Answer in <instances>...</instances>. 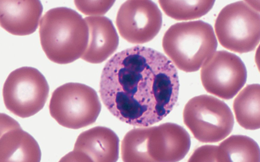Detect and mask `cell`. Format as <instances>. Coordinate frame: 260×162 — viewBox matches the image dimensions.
I'll return each mask as SVG.
<instances>
[{
    "instance_id": "2",
    "label": "cell",
    "mask_w": 260,
    "mask_h": 162,
    "mask_svg": "<svg viewBox=\"0 0 260 162\" xmlns=\"http://www.w3.org/2000/svg\"><path fill=\"white\" fill-rule=\"evenodd\" d=\"M42 48L51 61L67 64L82 58L87 49L89 28L81 15L61 7L48 11L40 21Z\"/></svg>"
},
{
    "instance_id": "5",
    "label": "cell",
    "mask_w": 260,
    "mask_h": 162,
    "mask_svg": "<svg viewBox=\"0 0 260 162\" xmlns=\"http://www.w3.org/2000/svg\"><path fill=\"white\" fill-rule=\"evenodd\" d=\"M183 119L194 137L206 143L225 139L235 124L229 107L219 99L208 95L191 99L184 107Z\"/></svg>"
},
{
    "instance_id": "21",
    "label": "cell",
    "mask_w": 260,
    "mask_h": 162,
    "mask_svg": "<svg viewBox=\"0 0 260 162\" xmlns=\"http://www.w3.org/2000/svg\"><path fill=\"white\" fill-rule=\"evenodd\" d=\"M1 133H5L8 131L14 128L20 127V124L16 120L11 118V117L1 114Z\"/></svg>"
},
{
    "instance_id": "17",
    "label": "cell",
    "mask_w": 260,
    "mask_h": 162,
    "mask_svg": "<svg viewBox=\"0 0 260 162\" xmlns=\"http://www.w3.org/2000/svg\"><path fill=\"white\" fill-rule=\"evenodd\" d=\"M150 131V127H143L134 128L125 134L121 143L123 161H153L149 148Z\"/></svg>"
},
{
    "instance_id": "4",
    "label": "cell",
    "mask_w": 260,
    "mask_h": 162,
    "mask_svg": "<svg viewBox=\"0 0 260 162\" xmlns=\"http://www.w3.org/2000/svg\"><path fill=\"white\" fill-rule=\"evenodd\" d=\"M101 109L96 91L79 83L58 87L53 91L49 104L52 118L62 127L74 130L93 124Z\"/></svg>"
},
{
    "instance_id": "16",
    "label": "cell",
    "mask_w": 260,
    "mask_h": 162,
    "mask_svg": "<svg viewBox=\"0 0 260 162\" xmlns=\"http://www.w3.org/2000/svg\"><path fill=\"white\" fill-rule=\"evenodd\" d=\"M217 161L259 162V146L255 140L247 136L230 137L218 146Z\"/></svg>"
},
{
    "instance_id": "12",
    "label": "cell",
    "mask_w": 260,
    "mask_h": 162,
    "mask_svg": "<svg viewBox=\"0 0 260 162\" xmlns=\"http://www.w3.org/2000/svg\"><path fill=\"white\" fill-rule=\"evenodd\" d=\"M74 150L81 152L87 161H117L119 140L111 129L98 126L80 134Z\"/></svg>"
},
{
    "instance_id": "14",
    "label": "cell",
    "mask_w": 260,
    "mask_h": 162,
    "mask_svg": "<svg viewBox=\"0 0 260 162\" xmlns=\"http://www.w3.org/2000/svg\"><path fill=\"white\" fill-rule=\"evenodd\" d=\"M41 160L40 146L20 126L1 133L0 161L39 162Z\"/></svg>"
},
{
    "instance_id": "3",
    "label": "cell",
    "mask_w": 260,
    "mask_h": 162,
    "mask_svg": "<svg viewBox=\"0 0 260 162\" xmlns=\"http://www.w3.org/2000/svg\"><path fill=\"white\" fill-rule=\"evenodd\" d=\"M162 47L176 67L193 73L216 52L217 40L210 24L193 21L170 26L164 35Z\"/></svg>"
},
{
    "instance_id": "6",
    "label": "cell",
    "mask_w": 260,
    "mask_h": 162,
    "mask_svg": "<svg viewBox=\"0 0 260 162\" xmlns=\"http://www.w3.org/2000/svg\"><path fill=\"white\" fill-rule=\"evenodd\" d=\"M214 28L220 44L232 52H250L259 43V14L243 2L222 9Z\"/></svg>"
},
{
    "instance_id": "19",
    "label": "cell",
    "mask_w": 260,
    "mask_h": 162,
    "mask_svg": "<svg viewBox=\"0 0 260 162\" xmlns=\"http://www.w3.org/2000/svg\"><path fill=\"white\" fill-rule=\"evenodd\" d=\"M115 1H75V5L83 14L91 17L101 16L107 13Z\"/></svg>"
},
{
    "instance_id": "8",
    "label": "cell",
    "mask_w": 260,
    "mask_h": 162,
    "mask_svg": "<svg viewBox=\"0 0 260 162\" xmlns=\"http://www.w3.org/2000/svg\"><path fill=\"white\" fill-rule=\"evenodd\" d=\"M246 66L240 57L226 51L215 52L201 70V80L206 91L222 100L235 97L246 83Z\"/></svg>"
},
{
    "instance_id": "11",
    "label": "cell",
    "mask_w": 260,
    "mask_h": 162,
    "mask_svg": "<svg viewBox=\"0 0 260 162\" xmlns=\"http://www.w3.org/2000/svg\"><path fill=\"white\" fill-rule=\"evenodd\" d=\"M43 12L38 0H1L0 24L10 34L29 35L37 31Z\"/></svg>"
},
{
    "instance_id": "18",
    "label": "cell",
    "mask_w": 260,
    "mask_h": 162,
    "mask_svg": "<svg viewBox=\"0 0 260 162\" xmlns=\"http://www.w3.org/2000/svg\"><path fill=\"white\" fill-rule=\"evenodd\" d=\"M161 8L176 20H190L205 16L214 7L215 1H159Z\"/></svg>"
},
{
    "instance_id": "10",
    "label": "cell",
    "mask_w": 260,
    "mask_h": 162,
    "mask_svg": "<svg viewBox=\"0 0 260 162\" xmlns=\"http://www.w3.org/2000/svg\"><path fill=\"white\" fill-rule=\"evenodd\" d=\"M149 148L153 161H179L189 152V133L181 125L167 122L151 127Z\"/></svg>"
},
{
    "instance_id": "13",
    "label": "cell",
    "mask_w": 260,
    "mask_h": 162,
    "mask_svg": "<svg viewBox=\"0 0 260 162\" xmlns=\"http://www.w3.org/2000/svg\"><path fill=\"white\" fill-rule=\"evenodd\" d=\"M89 28L87 49L82 59L92 64L105 61L117 50L119 37L111 20L102 16L85 19Z\"/></svg>"
},
{
    "instance_id": "7",
    "label": "cell",
    "mask_w": 260,
    "mask_h": 162,
    "mask_svg": "<svg viewBox=\"0 0 260 162\" xmlns=\"http://www.w3.org/2000/svg\"><path fill=\"white\" fill-rule=\"evenodd\" d=\"M47 81L37 69L22 67L9 75L3 89L6 108L22 118L43 109L49 94Z\"/></svg>"
},
{
    "instance_id": "9",
    "label": "cell",
    "mask_w": 260,
    "mask_h": 162,
    "mask_svg": "<svg viewBox=\"0 0 260 162\" xmlns=\"http://www.w3.org/2000/svg\"><path fill=\"white\" fill-rule=\"evenodd\" d=\"M119 34L128 43L142 44L153 40L162 25L157 6L147 0H131L119 9L116 20Z\"/></svg>"
},
{
    "instance_id": "15",
    "label": "cell",
    "mask_w": 260,
    "mask_h": 162,
    "mask_svg": "<svg viewBox=\"0 0 260 162\" xmlns=\"http://www.w3.org/2000/svg\"><path fill=\"white\" fill-rule=\"evenodd\" d=\"M259 89V84L247 86L233 103V110L239 124L247 130H257L260 127Z\"/></svg>"
},
{
    "instance_id": "20",
    "label": "cell",
    "mask_w": 260,
    "mask_h": 162,
    "mask_svg": "<svg viewBox=\"0 0 260 162\" xmlns=\"http://www.w3.org/2000/svg\"><path fill=\"white\" fill-rule=\"evenodd\" d=\"M217 146L205 145L193 152L189 161H217Z\"/></svg>"
},
{
    "instance_id": "1",
    "label": "cell",
    "mask_w": 260,
    "mask_h": 162,
    "mask_svg": "<svg viewBox=\"0 0 260 162\" xmlns=\"http://www.w3.org/2000/svg\"><path fill=\"white\" fill-rule=\"evenodd\" d=\"M178 72L165 55L136 46L116 53L102 73L100 94L121 121L148 127L162 121L177 103Z\"/></svg>"
}]
</instances>
